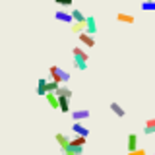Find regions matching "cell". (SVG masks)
<instances>
[{
  "mask_svg": "<svg viewBox=\"0 0 155 155\" xmlns=\"http://www.w3.org/2000/svg\"><path fill=\"white\" fill-rule=\"evenodd\" d=\"M48 74H51V80L58 81V84H68V80H70V74L68 72H64L60 66H51L48 68Z\"/></svg>",
  "mask_w": 155,
  "mask_h": 155,
  "instance_id": "1",
  "label": "cell"
},
{
  "mask_svg": "<svg viewBox=\"0 0 155 155\" xmlns=\"http://www.w3.org/2000/svg\"><path fill=\"white\" fill-rule=\"evenodd\" d=\"M80 41H81V45L84 47H95V39H93V35H91V33H87V31H84V33H80Z\"/></svg>",
  "mask_w": 155,
  "mask_h": 155,
  "instance_id": "2",
  "label": "cell"
},
{
  "mask_svg": "<svg viewBox=\"0 0 155 155\" xmlns=\"http://www.w3.org/2000/svg\"><path fill=\"white\" fill-rule=\"evenodd\" d=\"M54 18L58 21H64V23H74V18H72V12H64V10H58L54 14Z\"/></svg>",
  "mask_w": 155,
  "mask_h": 155,
  "instance_id": "3",
  "label": "cell"
},
{
  "mask_svg": "<svg viewBox=\"0 0 155 155\" xmlns=\"http://www.w3.org/2000/svg\"><path fill=\"white\" fill-rule=\"evenodd\" d=\"M89 110L87 109H80V110H74V113H72V118H74V122H81V120L84 118H89Z\"/></svg>",
  "mask_w": 155,
  "mask_h": 155,
  "instance_id": "4",
  "label": "cell"
},
{
  "mask_svg": "<svg viewBox=\"0 0 155 155\" xmlns=\"http://www.w3.org/2000/svg\"><path fill=\"white\" fill-rule=\"evenodd\" d=\"M116 19H118L120 23H128V25H132V23L136 21V18L132 16V14H124V12L116 14Z\"/></svg>",
  "mask_w": 155,
  "mask_h": 155,
  "instance_id": "5",
  "label": "cell"
},
{
  "mask_svg": "<svg viewBox=\"0 0 155 155\" xmlns=\"http://www.w3.org/2000/svg\"><path fill=\"white\" fill-rule=\"evenodd\" d=\"M72 54H74V58H80V60H85V62L89 60V54H87L81 47H74L72 48Z\"/></svg>",
  "mask_w": 155,
  "mask_h": 155,
  "instance_id": "6",
  "label": "cell"
},
{
  "mask_svg": "<svg viewBox=\"0 0 155 155\" xmlns=\"http://www.w3.org/2000/svg\"><path fill=\"white\" fill-rule=\"evenodd\" d=\"M85 31L87 33H91V35H95V33H97V21H95V18H87L85 19Z\"/></svg>",
  "mask_w": 155,
  "mask_h": 155,
  "instance_id": "7",
  "label": "cell"
},
{
  "mask_svg": "<svg viewBox=\"0 0 155 155\" xmlns=\"http://www.w3.org/2000/svg\"><path fill=\"white\" fill-rule=\"evenodd\" d=\"M54 140H56V143L60 145V149H64V147H68V145H70V138H68L66 134H56Z\"/></svg>",
  "mask_w": 155,
  "mask_h": 155,
  "instance_id": "8",
  "label": "cell"
},
{
  "mask_svg": "<svg viewBox=\"0 0 155 155\" xmlns=\"http://www.w3.org/2000/svg\"><path fill=\"white\" fill-rule=\"evenodd\" d=\"M72 130H74V134H78V136H87L89 134V130H87L81 122H74L72 124Z\"/></svg>",
  "mask_w": 155,
  "mask_h": 155,
  "instance_id": "9",
  "label": "cell"
},
{
  "mask_svg": "<svg viewBox=\"0 0 155 155\" xmlns=\"http://www.w3.org/2000/svg\"><path fill=\"white\" fill-rule=\"evenodd\" d=\"M45 97H47V103H48V107H51V109H58V107H60L56 93H47Z\"/></svg>",
  "mask_w": 155,
  "mask_h": 155,
  "instance_id": "10",
  "label": "cell"
},
{
  "mask_svg": "<svg viewBox=\"0 0 155 155\" xmlns=\"http://www.w3.org/2000/svg\"><path fill=\"white\" fill-rule=\"evenodd\" d=\"M64 155H81L84 153V147H76V145H68V147L62 149Z\"/></svg>",
  "mask_w": 155,
  "mask_h": 155,
  "instance_id": "11",
  "label": "cell"
},
{
  "mask_svg": "<svg viewBox=\"0 0 155 155\" xmlns=\"http://www.w3.org/2000/svg\"><path fill=\"white\" fill-rule=\"evenodd\" d=\"M143 134H145V136L155 134V118H149L147 122H145V126H143Z\"/></svg>",
  "mask_w": 155,
  "mask_h": 155,
  "instance_id": "12",
  "label": "cell"
},
{
  "mask_svg": "<svg viewBox=\"0 0 155 155\" xmlns=\"http://www.w3.org/2000/svg\"><path fill=\"white\" fill-rule=\"evenodd\" d=\"M138 149V134H128V151Z\"/></svg>",
  "mask_w": 155,
  "mask_h": 155,
  "instance_id": "13",
  "label": "cell"
},
{
  "mask_svg": "<svg viewBox=\"0 0 155 155\" xmlns=\"http://www.w3.org/2000/svg\"><path fill=\"white\" fill-rule=\"evenodd\" d=\"M58 103H60L58 109H60L62 113H70V99H68V97H58Z\"/></svg>",
  "mask_w": 155,
  "mask_h": 155,
  "instance_id": "14",
  "label": "cell"
},
{
  "mask_svg": "<svg viewBox=\"0 0 155 155\" xmlns=\"http://www.w3.org/2000/svg\"><path fill=\"white\" fill-rule=\"evenodd\" d=\"M56 95H58V97H68V99H72V89L62 84V85L56 89Z\"/></svg>",
  "mask_w": 155,
  "mask_h": 155,
  "instance_id": "15",
  "label": "cell"
},
{
  "mask_svg": "<svg viewBox=\"0 0 155 155\" xmlns=\"http://www.w3.org/2000/svg\"><path fill=\"white\" fill-rule=\"evenodd\" d=\"M85 140H87V136H78V134H76V138H72V140H70V145H76V147H84V145H85Z\"/></svg>",
  "mask_w": 155,
  "mask_h": 155,
  "instance_id": "16",
  "label": "cell"
},
{
  "mask_svg": "<svg viewBox=\"0 0 155 155\" xmlns=\"http://www.w3.org/2000/svg\"><path fill=\"white\" fill-rule=\"evenodd\" d=\"M110 110H113V113L118 116V118H124V114H126V110H124L118 103H110Z\"/></svg>",
  "mask_w": 155,
  "mask_h": 155,
  "instance_id": "17",
  "label": "cell"
},
{
  "mask_svg": "<svg viewBox=\"0 0 155 155\" xmlns=\"http://www.w3.org/2000/svg\"><path fill=\"white\" fill-rule=\"evenodd\" d=\"M37 93L43 95V97L47 95V80H45V78H41V80L37 81Z\"/></svg>",
  "mask_w": 155,
  "mask_h": 155,
  "instance_id": "18",
  "label": "cell"
},
{
  "mask_svg": "<svg viewBox=\"0 0 155 155\" xmlns=\"http://www.w3.org/2000/svg\"><path fill=\"white\" fill-rule=\"evenodd\" d=\"M72 31H74L76 35L84 33V31H85V23H81V21H74V23H72Z\"/></svg>",
  "mask_w": 155,
  "mask_h": 155,
  "instance_id": "19",
  "label": "cell"
},
{
  "mask_svg": "<svg viewBox=\"0 0 155 155\" xmlns=\"http://www.w3.org/2000/svg\"><path fill=\"white\" fill-rule=\"evenodd\" d=\"M60 87V84L54 80H51V81H47V93H56V89Z\"/></svg>",
  "mask_w": 155,
  "mask_h": 155,
  "instance_id": "20",
  "label": "cell"
},
{
  "mask_svg": "<svg viewBox=\"0 0 155 155\" xmlns=\"http://www.w3.org/2000/svg\"><path fill=\"white\" fill-rule=\"evenodd\" d=\"M72 18H74V21H81V23H85V19H87L80 10H72Z\"/></svg>",
  "mask_w": 155,
  "mask_h": 155,
  "instance_id": "21",
  "label": "cell"
},
{
  "mask_svg": "<svg viewBox=\"0 0 155 155\" xmlns=\"http://www.w3.org/2000/svg\"><path fill=\"white\" fill-rule=\"evenodd\" d=\"M142 10H155V0H143Z\"/></svg>",
  "mask_w": 155,
  "mask_h": 155,
  "instance_id": "22",
  "label": "cell"
},
{
  "mask_svg": "<svg viewBox=\"0 0 155 155\" xmlns=\"http://www.w3.org/2000/svg\"><path fill=\"white\" fill-rule=\"evenodd\" d=\"M74 66L78 68V70H85V68H87V62L85 60H80V58H74Z\"/></svg>",
  "mask_w": 155,
  "mask_h": 155,
  "instance_id": "23",
  "label": "cell"
},
{
  "mask_svg": "<svg viewBox=\"0 0 155 155\" xmlns=\"http://www.w3.org/2000/svg\"><path fill=\"white\" fill-rule=\"evenodd\" d=\"M56 4H60V6H72L74 4V0H54Z\"/></svg>",
  "mask_w": 155,
  "mask_h": 155,
  "instance_id": "24",
  "label": "cell"
},
{
  "mask_svg": "<svg viewBox=\"0 0 155 155\" xmlns=\"http://www.w3.org/2000/svg\"><path fill=\"white\" fill-rule=\"evenodd\" d=\"M128 155H145V149H134V151H128Z\"/></svg>",
  "mask_w": 155,
  "mask_h": 155,
  "instance_id": "25",
  "label": "cell"
}]
</instances>
